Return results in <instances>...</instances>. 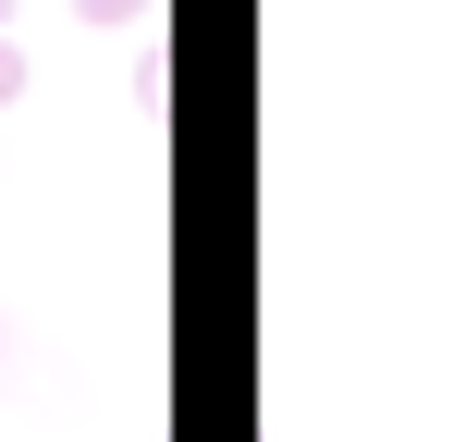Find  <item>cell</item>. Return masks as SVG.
Here are the masks:
<instances>
[{"label": "cell", "mask_w": 454, "mask_h": 442, "mask_svg": "<svg viewBox=\"0 0 454 442\" xmlns=\"http://www.w3.org/2000/svg\"><path fill=\"white\" fill-rule=\"evenodd\" d=\"M86 25H136V12H148V0H74Z\"/></svg>", "instance_id": "1"}, {"label": "cell", "mask_w": 454, "mask_h": 442, "mask_svg": "<svg viewBox=\"0 0 454 442\" xmlns=\"http://www.w3.org/2000/svg\"><path fill=\"white\" fill-rule=\"evenodd\" d=\"M12 99H25V50L0 37V111H12Z\"/></svg>", "instance_id": "2"}, {"label": "cell", "mask_w": 454, "mask_h": 442, "mask_svg": "<svg viewBox=\"0 0 454 442\" xmlns=\"http://www.w3.org/2000/svg\"><path fill=\"white\" fill-rule=\"evenodd\" d=\"M0 357H12V320H0Z\"/></svg>", "instance_id": "3"}, {"label": "cell", "mask_w": 454, "mask_h": 442, "mask_svg": "<svg viewBox=\"0 0 454 442\" xmlns=\"http://www.w3.org/2000/svg\"><path fill=\"white\" fill-rule=\"evenodd\" d=\"M0 25H12V0H0Z\"/></svg>", "instance_id": "4"}]
</instances>
